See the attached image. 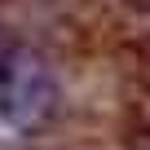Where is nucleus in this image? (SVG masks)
<instances>
[{"label": "nucleus", "instance_id": "f257e3e1", "mask_svg": "<svg viewBox=\"0 0 150 150\" xmlns=\"http://www.w3.org/2000/svg\"><path fill=\"white\" fill-rule=\"evenodd\" d=\"M57 110V75L27 44H0V124L40 128Z\"/></svg>", "mask_w": 150, "mask_h": 150}, {"label": "nucleus", "instance_id": "f03ea898", "mask_svg": "<svg viewBox=\"0 0 150 150\" xmlns=\"http://www.w3.org/2000/svg\"><path fill=\"white\" fill-rule=\"evenodd\" d=\"M124 119L137 141H150V62H141L124 80Z\"/></svg>", "mask_w": 150, "mask_h": 150}, {"label": "nucleus", "instance_id": "7ed1b4c3", "mask_svg": "<svg viewBox=\"0 0 150 150\" xmlns=\"http://www.w3.org/2000/svg\"><path fill=\"white\" fill-rule=\"evenodd\" d=\"M128 9H137V13H150V0H124Z\"/></svg>", "mask_w": 150, "mask_h": 150}, {"label": "nucleus", "instance_id": "20e7f679", "mask_svg": "<svg viewBox=\"0 0 150 150\" xmlns=\"http://www.w3.org/2000/svg\"><path fill=\"white\" fill-rule=\"evenodd\" d=\"M146 53H150V40H146Z\"/></svg>", "mask_w": 150, "mask_h": 150}]
</instances>
